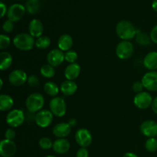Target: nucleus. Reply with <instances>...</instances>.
Here are the masks:
<instances>
[{
  "label": "nucleus",
  "mask_w": 157,
  "mask_h": 157,
  "mask_svg": "<svg viewBox=\"0 0 157 157\" xmlns=\"http://www.w3.org/2000/svg\"><path fill=\"white\" fill-rule=\"evenodd\" d=\"M44 91L48 96L55 98L60 92V87L53 81H47L44 84Z\"/></svg>",
  "instance_id": "25"
},
{
  "label": "nucleus",
  "mask_w": 157,
  "mask_h": 157,
  "mask_svg": "<svg viewBox=\"0 0 157 157\" xmlns=\"http://www.w3.org/2000/svg\"><path fill=\"white\" fill-rule=\"evenodd\" d=\"M44 105V98L40 93H32L27 97L25 100V107L31 113H38L42 110Z\"/></svg>",
  "instance_id": "3"
},
{
  "label": "nucleus",
  "mask_w": 157,
  "mask_h": 157,
  "mask_svg": "<svg viewBox=\"0 0 157 157\" xmlns=\"http://www.w3.org/2000/svg\"><path fill=\"white\" fill-rule=\"evenodd\" d=\"M140 130L144 136L148 138L157 136V122L152 120L145 121L141 124Z\"/></svg>",
  "instance_id": "14"
},
{
  "label": "nucleus",
  "mask_w": 157,
  "mask_h": 157,
  "mask_svg": "<svg viewBox=\"0 0 157 157\" xmlns=\"http://www.w3.org/2000/svg\"><path fill=\"white\" fill-rule=\"evenodd\" d=\"M78 58V55L76 52L75 51H67L64 53V59L65 61L70 63V64H73V63H76V61Z\"/></svg>",
  "instance_id": "32"
},
{
  "label": "nucleus",
  "mask_w": 157,
  "mask_h": 157,
  "mask_svg": "<svg viewBox=\"0 0 157 157\" xmlns=\"http://www.w3.org/2000/svg\"><path fill=\"white\" fill-rule=\"evenodd\" d=\"M27 83L31 87H38L40 84L39 78H38V76H36V75H30V76H29V78H28Z\"/></svg>",
  "instance_id": "34"
},
{
  "label": "nucleus",
  "mask_w": 157,
  "mask_h": 157,
  "mask_svg": "<svg viewBox=\"0 0 157 157\" xmlns=\"http://www.w3.org/2000/svg\"><path fill=\"white\" fill-rule=\"evenodd\" d=\"M51 45V38L46 35H42L35 40V47L40 50L47 49Z\"/></svg>",
  "instance_id": "28"
},
{
  "label": "nucleus",
  "mask_w": 157,
  "mask_h": 157,
  "mask_svg": "<svg viewBox=\"0 0 157 157\" xmlns=\"http://www.w3.org/2000/svg\"><path fill=\"white\" fill-rule=\"evenodd\" d=\"M0 9H1V18H3L6 14H7L8 9L6 5L3 2L0 3Z\"/></svg>",
  "instance_id": "40"
},
{
  "label": "nucleus",
  "mask_w": 157,
  "mask_h": 157,
  "mask_svg": "<svg viewBox=\"0 0 157 157\" xmlns=\"http://www.w3.org/2000/svg\"><path fill=\"white\" fill-rule=\"evenodd\" d=\"M134 52V47L133 43L130 41H121L116 47V55L120 59L126 60L133 55Z\"/></svg>",
  "instance_id": "6"
},
{
  "label": "nucleus",
  "mask_w": 157,
  "mask_h": 157,
  "mask_svg": "<svg viewBox=\"0 0 157 157\" xmlns=\"http://www.w3.org/2000/svg\"><path fill=\"white\" fill-rule=\"evenodd\" d=\"M150 36L152 40V42L157 44V25H156L152 29L151 32H150Z\"/></svg>",
  "instance_id": "39"
},
{
  "label": "nucleus",
  "mask_w": 157,
  "mask_h": 157,
  "mask_svg": "<svg viewBox=\"0 0 157 157\" xmlns=\"http://www.w3.org/2000/svg\"><path fill=\"white\" fill-rule=\"evenodd\" d=\"M123 157H138L135 153H131V152H128V153H126L123 156Z\"/></svg>",
  "instance_id": "42"
},
{
  "label": "nucleus",
  "mask_w": 157,
  "mask_h": 157,
  "mask_svg": "<svg viewBox=\"0 0 157 157\" xmlns=\"http://www.w3.org/2000/svg\"><path fill=\"white\" fill-rule=\"evenodd\" d=\"M38 145H39L40 148L42 149V150H48L52 148V147H53V142H52V140L49 137L44 136V137H41L39 140V141H38Z\"/></svg>",
  "instance_id": "31"
},
{
  "label": "nucleus",
  "mask_w": 157,
  "mask_h": 157,
  "mask_svg": "<svg viewBox=\"0 0 157 157\" xmlns=\"http://www.w3.org/2000/svg\"><path fill=\"white\" fill-rule=\"evenodd\" d=\"M145 68L150 71L157 70V52H150L145 55L143 61Z\"/></svg>",
  "instance_id": "21"
},
{
  "label": "nucleus",
  "mask_w": 157,
  "mask_h": 157,
  "mask_svg": "<svg viewBox=\"0 0 157 157\" xmlns=\"http://www.w3.org/2000/svg\"><path fill=\"white\" fill-rule=\"evenodd\" d=\"M153 98L152 95L147 91H142L136 94L133 98V104L140 110H145L151 107Z\"/></svg>",
  "instance_id": "7"
},
{
  "label": "nucleus",
  "mask_w": 157,
  "mask_h": 157,
  "mask_svg": "<svg viewBox=\"0 0 157 157\" xmlns=\"http://www.w3.org/2000/svg\"><path fill=\"white\" fill-rule=\"evenodd\" d=\"M15 136H16V133H15V131L14 130V129L12 128L7 129V130H6V132H5V139L13 140L15 139Z\"/></svg>",
  "instance_id": "37"
},
{
  "label": "nucleus",
  "mask_w": 157,
  "mask_h": 157,
  "mask_svg": "<svg viewBox=\"0 0 157 157\" xmlns=\"http://www.w3.org/2000/svg\"><path fill=\"white\" fill-rule=\"evenodd\" d=\"M144 88L148 91H157V71H153L146 73L141 79Z\"/></svg>",
  "instance_id": "12"
},
{
  "label": "nucleus",
  "mask_w": 157,
  "mask_h": 157,
  "mask_svg": "<svg viewBox=\"0 0 157 157\" xmlns=\"http://www.w3.org/2000/svg\"><path fill=\"white\" fill-rule=\"evenodd\" d=\"M71 148V144L65 138H58L53 142L54 152L58 154H65Z\"/></svg>",
  "instance_id": "18"
},
{
  "label": "nucleus",
  "mask_w": 157,
  "mask_h": 157,
  "mask_svg": "<svg viewBox=\"0 0 157 157\" xmlns=\"http://www.w3.org/2000/svg\"><path fill=\"white\" fill-rule=\"evenodd\" d=\"M44 157H56V156H52V155H48V156H44Z\"/></svg>",
  "instance_id": "45"
},
{
  "label": "nucleus",
  "mask_w": 157,
  "mask_h": 157,
  "mask_svg": "<svg viewBox=\"0 0 157 157\" xmlns=\"http://www.w3.org/2000/svg\"><path fill=\"white\" fill-rule=\"evenodd\" d=\"M89 153L87 148H84V147H81L78 149V151L76 153V157H88Z\"/></svg>",
  "instance_id": "38"
},
{
  "label": "nucleus",
  "mask_w": 157,
  "mask_h": 157,
  "mask_svg": "<svg viewBox=\"0 0 157 157\" xmlns=\"http://www.w3.org/2000/svg\"><path fill=\"white\" fill-rule=\"evenodd\" d=\"M71 132V126L69 123H58L52 129V133L58 138H65L69 136Z\"/></svg>",
  "instance_id": "16"
},
{
  "label": "nucleus",
  "mask_w": 157,
  "mask_h": 157,
  "mask_svg": "<svg viewBox=\"0 0 157 157\" xmlns=\"http://www.w3.org/2000/svg\"><path fill=\"white\" fill-rule=\"evenodd\" d=\"M152 8L155 12H157V0H153L152 2Z\"/></svg>",
  "instance_id": "43"
},
{
  "label": "nucleus",
  "mask_w": 157,
  "mask_h": 157,
  "mask_svg": "<svg viewBox=\"0 0 157 157\" xmlns=\"http://www.w3.org/2000/svg\"><path fill=\"white\" fill-rule=\"evenodd\" d=\"M81 71V68L79 64H78V63L70 64L64 69V77H65L66 79L69 80V81H75L79 77Z\"/></svg>",
  "instance_id": "19"
},
{
  "label": "nucleus",
  "mask_w": 157,
  "mask_h": 157,
  "mask_svg": "<svg viewBox=\"0 0 157 157\" xmlns=\"http://www.w3.org/2000/svg\"><path fill=\"white\" fill-rule=\"evenodd\" d=\"M74 44L73 38L68 34H63L58 40V47L62 52L70 51Z\"/></svg>",
  "instance_id": "22"
},
{
  "label": "nucleus",
  "mask_w": 157,
  "mask_h": 157,
  "mask_svg": "<svg viewBox=\"0 0 157 157\" xmlns=\"http://www.w3.org/2000/svg\"><path fill=\"white\" fill-rule=\"evenodd\" d=\"M135 38H136V43L141 46H148L152 42L150 35H147V33L140 32V30H137V33Z\"/></svg>",
  "instance_id": "26"
},
{
  "label": "nucleus",
  "mask_w": 157,
  "mask_h": 157,
  "mask_svg": "<svg viewBox=\"0 0 157 157\" xmlns=\"http://www.w3.org/2000/svg\"><path fill=\"white\" fill-rule=\"evenodd\" d=\"M44 32V25L41 21L37 18H34L29 24V32L32 37L38 38L42 36Z\"/></svg>",
  "instance_id": "17"
},
{
  "label": "nucleus",
  "mask_w": 157,
  "mask_h": 157,
  "mask_svg": "<svg viewBox=\"0 0 157 157\" xmlns=\"http://www.w3.org/2000/svg\"><path fill=\"white\" fill-rule=\"evenodd\" d=\"M151 107H152V110H153V111L157 114V97H156V98L153 99V103H152Z\"/></svg>",
  "instance_id": "41"
},
{
  "label": "nucleus",
  "mask_w": 157,
  "mask_h": 157,
  "mask_svg": "<svg viewBox=\"0 0 157 157\" xmlns=\"http://www.w3.org/2000/svg\"><path fill=\"white\" fill-rule=\"evenodd\" d=\"M28 78L25 71L21 69H15L9 74V81L12 86L20 87L27 82Z\"/></svg>",
  "instance_id": "11"
},
{
  "label": "nucleus",
  "mask_w": 157,
  "mask_h": 157,
  "mask_svg": "<svg viewBox=\"0 0 157 157\" xmlns=\"http://www.w3.org/2000/svg\"><path fill=\"white\" fill-rule=\"evenodd\" d=\"M40 73L44 78H52L55 75V69L53 66L46 64L41 66L40 68Z\"/></svg>",
  "instance_id": "29"
},
{
  "label": "nucleus",
  "mask_w": 157,
  "mask_h": 157,
  "mask_svg": "<svg viewBox=\"0 0 157 157\" xmlns=\"http://www.w3.org/2000/svg\"><path fill=\"white\" fill-rule=\"evenodd\" d=\"M116 33L122 41H130L136 37L137 29L127 20H122L117 24Z\"/></svg>",
  "instance_id": "1"
},
{
  "label": "nucleus",
  "mask_w": 157,
  "mask_h": 157,
  "mask_svg": "<svg viewBox=\"0 0 157 157\" xmlns=\"http://www.w3.org/2000/svg\"><path fill=\"white\" fill-rule=\"evenodd\" d=\"M26 12L30 15L38 13L40 9L39 0H27L25 3Z\"/></svg>",
  "instance_id": "27"
},
{
  "label": "nucleus",
  "mask_w": 157,
  "mask_h": 157,
  "mask_svg": "<svg viewBox=\"0 0 157 157\" xmlns=\"http://www.w3.org/2000/svg\"><path fill=\"white\" fill-rule=\"evenodd\" d=\"M2 29L6 33H10L14 29V22L9 19L4 21L2 25Z\"/></svg>",
  "instance_id": "35"
},
{
  "label": "nucleus",
  "mask_w": 157,
  "mask_h": 157,
  "mask_svg": "<svg viewBox=\"0 0 157 157\" xmlns=\"http://www.w3.org/2000/svg\"><path fill=\"white\" fill-rule=\"evenodd\" d=\"M144 87L141 81H136L135 83H133V86H132V90L136 94H139L144 91Z\"/></svg>",
  "instance_id": "36"
},
{
  "label": "nucleus",
  "mask_w": 157,
  "mask_h": 157,
  "mask_svg": "<svg viewBox=\"0 0 157 157\" xmlns=\"http://www.w3.org/2000/svg\"><path fill=\"white\" fill-rule=\"evenodd\" d=\"M16 144L13 140L3 139L0 142V155L2 157H12L16 152Z\"/></svg>",
  "instance_id": "15"
},
{
  "label": "nucleus",
  "mask_w": 157,
  "mask_h": 157,
  "mask_svg": "<svg viewBox=\"0 0 157 157\" xmlns=\"http://www.w3.org/2000/svg\"><path fill=\"white\" fill-rule=\"evenodd\" d=\"M49 109L57 117H62L67 113V104L65 100L61 97L53 98L49 102Z\"/></svg>",
  "instance_id": "4"
},
{
  "label": "nucleus",
  "mask_w": 157,
  "mask_h": 157,
  "mask_svg": "<svg viewBox=\"0 0 157 157\" xmlns=\"http://www.w3.org/2000/svg\"><path fill=\"white\" fill-rule=\"evenodd\" d=\"M0 82H1V85H0V89H2V86H3V81H2V79H0Z\"/></svg>",
  "instance_id": "44"
},
{
  "label": "nucleus",
  "mask_w": 157,
  "mask_h": 157,
  "mask_svg": "<svg viewBox=\"0 0 157 157\" xmlns=\"http://www.w3.org/2000/svg\"><path fill=\"white\" fill-rule=\"evenodd\" d=\"M145 149L150 153L157 151V139L156 137L148 138L145 142Z\"/></svg>",
  "instance_id": "30"
},
{
  "label": "nucleus",
  "mask_w": 157,
  "mask_h": 157,
  "mask_svg": "<svg viewBox=\"0 0 157 157\" xmlns=\"http://www.w3.org/2000/svg\"><path fill=\"white\" fill-rule=\"evenodd\" d=\"M54 115L50 110H41L36 113L35 122L41 128H47L53 122Z\"/></svg>",
  "instance_id": "8"
},
{
  "label": "nucleus",
  "mask_w": 157,
  "mask_h": 157,
  "mask_svg": "<svg viewBox=\"0 0 157 157\" xmlns=\"http://www.w3.org/2000/svg\"><path fill=\"white\" fill-rule=\"evenodd\" d=\"M25 120L23 110L20 109H14L10 110L6 118V124L12 128H16L22 125Z\"/></svg>",
  "instance_id": "5"
},
{
  "label": "nucleus",
  "mask_w": 157,
  "mask_h": 157,
  "mask_svg": "<svg viewBox=\"0 0 157 157\" xmlns=\"http://www.w3.org/2000/svg\"><path fill=\"white\" fill-rule=\"evenodd\" d=\"M13 44L17 49L22 52H29L35 46V40L30 34L20 33L13 38Z\"/></svg>",
  "instance_id": "2"
},
{
  "label": "nucleus",
  "mask_w": 157,
  "mask_h": 157,
  "mask_svg": "<svg viewBox=\"0 0 157 157\" xmlns=\"http://www.w3.org/2000/svg\"><path fill=\"white\" fill-rule=\"evenodd\" d=\"M25 12V6H24L23 5L18 4V3H15V4L12 5L8 9V19L13 21V22L18 21L24 17Z\"/></svg>",
  "instance_id": "10"
},
{
  "label": "nucleus",
  "mask_w": 157,
  "mask_h": 157,
  "mask_svg": "<svg viewBox=\"0 0 157 157\" xmlns=\"http://www.w3.org/2000/svg\"><path fill=\"white\" fill-rule=\"evenodd\" d=\"M78 84L75 81L66 80V81H63L61 84V86H60V91L64 96L69 97L75 94L77 92V90H78Z\"/></svg>",
  "instance_id": "20"
},
{
  "label": "nucleus",
  "mask_w": 157,
  "mask_h": 157,
  "mask_svg": "<svg viewBox=\"0 0 157 157\" xmlns=\"http://www.w3.org/2000/svg\"><path fill=\"white\" fill-rule=\"evenodd\" d=\"M46 60H47L48 64L53 66L54 67H58L65 61L64 53L59 48L52 49L48 53Z\"/></svg>",
  "instance_id": "13"
},
{
  "label": "nucleus",
  "mask_w": 157,
  "mask_h": 157,
  "mask_svg": "<svg viewBox=\"0 0 157 157\" xmlns=\"http://www.w3.org/2000/svg\"><path fill=\"white\" fill-rule=\"evenodd\" d=\"M75 141L81 147L87 148L93 141L91 133L86 128H81L75 133Z\"/></svg>",
  "instance_id": "9"
},
{
  "label": "nucleus",
  "mask_w": 157,
  "mask_h": 157,
  "mask_svg": "<svg viewBox=\"0 0 157 157\" xmlns=\"http://www.w3.org/2000/svg\"><path fill=\"white\" fill-rule=\"evenodd\" d=\"M13 62L12 55L8 52H2L0 53V69L6 71L12 66Z\"/></svg>",
  "instance_id": "23"
},
{
  "label": "nucleus",
  "mask_w": 157,
  "mask_h": 157,
  "mask_svg": "<svg viewBox=\"0 0 157 157\" xmlns=\"http://www.w3.org/2000/svg\"><path fill=\"white\" fill-rule=\"evenodd\" d=\"M11 44V39L6 35L2 34L0 35V50H5Z\"/></svg>",
  "instance_id": "33"
},
{
  "label": "nucleus",
  "mask_w": 157,
  "mask_h": 157,
  "mask_svg": "<svg viewBox=\"0 0 157 157\" xmlns=\"http://www.w3.org/2000/svg\"><path fill=\"white\" fill-rule=\"evenodd\" d=\"M14 105V100L10 95L2 94L0 95V110L2 112L9 111L12 108Z\"/></svg>",
  "instance_id": "24"
}]
</instances>
